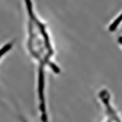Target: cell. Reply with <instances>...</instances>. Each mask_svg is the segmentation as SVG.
I'll return each mask as SVG.
<instances>
[{"mask_svg": "<svg viewBox=\"0 0 122 122\" xmlns=\"http://www.w3.org/2000/svg\"><path fill=\"white\" fill-rule=\"evenodd\" d=\"M97 100L100 104V107L103 110V118L101 122H122V116L120 115L118 110L114 104V99L111 92L103 87L98 90Z\"/></svg>", "mask_w": 122, "mask_h": 122, "instance_id": "7a4b0ae2", "label": "cell"}, {"mask_svg": "<svg viewBox=\"0 0 122 122\" xmlns=\"http://www.w3.org/2000/svg\"><path fill=\"white\" fill-rule=\"evenodd\" d=\"M121 26H122V9L120 10V12L109 22V25H107V30H109L110 33H115Z\"/></svg>", "mask_w": 122, "mask_h": 122, "instance_id": "3957f363", "label": "cell"}, {"mask_svg": "<svg viewBox=\"0 0 122 122\" xmlns=\"http://www.w3.org/2000/svg\"><path fill=\"white\" fill-rule=\"evenodd\" d=\"M25 11V49L36 64V103L39 122H50L46 95L48 71L61 73V67L55 60V46L48 23L36 11L34 0H21Z\"/></svg>", "mask_w": 122, "mask_h": 122, "instance_id": "6da1fadb", "label": "cell"}, {"mask_svg": "<svg viewBox=\"0 0 122 122\" xmlns=\"http://www.w3.org/2000/svg\"><path fill=\"white\" fill-rule=\"evenodd\" d=\"M117 44L120 45V48H121V50H122V36H120V37L117 38Z\"/></svg>", "mask_w": 122, "mask_h": 122, "instance_id": "5b68a950", "label": "cell"}, {"mask_svg": "<svg viewBox=\"0 0 122 122\" xmlns=\"http://www.w3.org/2000/svg\"><path fill=\"white\" fill-rule=\"evenodd\" d=\"M14 46H15L14 40H9V42H5L0 45V64H1V61L12 51Z\"/></svg>", "mask_w": 122, "mask_h": 122, "instance_id": "277c9868", "label": "cell"}]
</instances>
